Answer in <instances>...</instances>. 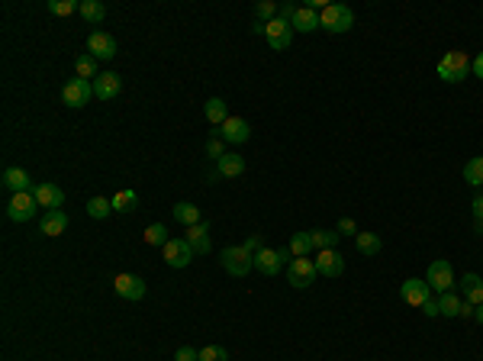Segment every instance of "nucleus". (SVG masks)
Segmentation results:
<instances>
[{"instance_id":"f257e3e1","label":"nucleus","mask_w":483,"mask_h":361,"mask_svg":"<svg viewBox=\"0 0 483 361\" xmlns=\"http://www.w3.org/2000/svg\"><path fill=\"white\" fill-rule=\"evenodd\" d=\"M351 26H355V10L348 3H329L319 13V29H325V33L342 36V33H348Z\"/></svg>"},{"instance_id":"f03ea898","label":"nucleus","mask_w":483,"mask_h":361,"mask_svg":"<svg viewBox=\"0 0 483 361\" xmlns=\"http://www.w3.org/2000/svg\"><path fill=\"white\" fill-rule=\"evenodd\" d=\"M470 55H467V52H445V59L438 61V68H435V71H438V78H442L445 84H461V81H464L467 78V71H470Z\"/></svg>"},{"instance_id":"7ed1b4c3","label":"nucleus","mask_w":483,"mask_h":361,"mask_svg":"<svg viewBox=\"0 0 483 361\" xmlns=\"http://www.w3.org/2000/svg\"><path fill=\"white\" fill-rule=\"evenodd\" d=\"M219 261H223L225 274H232V277H245L255 268V255L245 245H229V249H223V258Z\"/></svg>"},{"instance_id":"20e7f679","label":"nucleus","mask_w":483,"mask_h":361,"mask_svg":"<svg viewBox=\"0 0 483 361\" xmlns=\"http://www.w3.org/2000/svg\"><path fill=\"white\" fill-rule=\"evenodd\" d=\"M425 284L432 287V290H438V294H448V290H454V268H451V261L448 258H435L432 265H429Z\"/></svg>"},{"instance_id":"39448f33","label":"nucleus","mask_w":483,"mask_h":361,"mask_svg":"<svg viewBox=\"0 0 483 361\" xmlns=\"http://www.w3.org/2000/svg\"><path fill=\"white\" fill-rule=\"evenodd\" d=\"M290 261H293L290 249H261V252L255 255V271L274 277L277 271H281L283 265H290Z\"/></svg>"},{"instance_id":"423d86ee","label":"nucleus","mask_w":483,"mask_h":361,"mask_svg":"<svg viewBox=\"0 0 483 361\" xmlns=\"http://www.w3.org/2000/svg\"><path fill=\"white\" fill-rule=\"evenodd\" d=\"M316 261L313 258H293L290 265H287V284L297 287V290H306L313 281H316Z\"/></svg>"},{"instance_id":"0eeeda50","label":"nucleus","mask_w":483,"mask_h":361,"mask_svg":"<svg viewBox=\"0 0 483 361\" xmlns=\"http://www.w3.org/2000/svg\"><path fill=\"white\" fill-rule=\"evenodd\" d=\"M61 101L68 103V107H87V103L94 101V81H84V78H71L65 87H61Z\"/></svg>"},{"instance_id":"6e6552de","label":"nucleus","mask_w":483,"mask_h":361,"mask_svg":"<svg viewBox=\"0 0 483 361\" xmlns=\"http://www.w3.org/2000/svg\"><path fill=\"white\" fill-rule=\"evenodd\" d=\"M36 210H39V203H36L33 191L13 193L7 203V219H13V223H29L36 216Z\"/></svg>"},{"instance_id":"1a4fd4ad","label":"nucleus","mask_w":483,"mask_h":361,"mask_svg":"<svg viewBox=\"0 0 483 361\" xmlns=\"http://www.w3.org/2000/svg\"><path fill=\"white\" fill-rule=\"evenodd\" d=\"M213 135H219V139L229 142V145H242V142H248L251 139V123L248 119H242V117H229L219 129H213Z\"/></svg>"},{"instance_id":"9d476101","label":"nucleus","mask_w":483,"mask_h":361,"mask_svg":"<svg viewBox=\"0 0 483 361\" xmlns=\"http://www.w3.org/2000/svg\"><path fill=\"white\" fill-rule=\"evenodd\" d=\"M161 255H165V261L171 265V268H187V265L197 258L187 239H168L165 249H161Z\"/></svg>"},{"instance_id":"9b49d317","label":"nucleus","mask_w":483,"mask_h":361,"mask_svg":"<svg viewBox=\"0 0 483 361\" xmlns=\"http://www.w3.org/2000/svg\"><path fill=\"white\" fill-rule=\"evenodd\" d=\"M265 39H267V45H271L274 52L290 49V43H293V26L283 23L281 17L271 20V23H265Z\"/></svg>"},{"instance_id":"f8f14e48","label":"nucleus","mask_w":483,"mask_h":361,"mask_svg":"<svg viewBox=\"0 0 483 361\" xmlns=\"http://www.w3.org/2000/svg\"><path fill=\"white\" fill-rule=\"evenodd\" d=\"M113 290H117L123 300H142V297L149 294V284H145V277H139V274H117Z\"/></svg>"},{"instance_id":"ddd939ff","label":"nucleus","mask_w":483,"mask_h":361,"mask_svg":"<svg viewBox=\"0 0 483 361\" xmlns=\"http://www.w3.org/2000/svg\"><path fill=\"white\" fill-rule=\"evenodd\" d=\"M87 52H91L97 61H110L117 55V39L110 33H103V29H94V33L87 36Z\"/></svg>"},{"instance_id":"4468645a","label":"nucleus","mask_w":483,"mask_h":361,"mask_svg":"<svg viewBox=\"0 0 483 361\" xmlns=\"http://www.w3.org/2000/svg\"><path fill=\"white\" fill-rule=\"evenodd\" d=\"M123 94V78L117 71H101V78L94 81V97L97 101H117Z\"/></svg>"},{"instance_id":"2eb2a0df","label":"nucleus","mask_w":483,"mask_h":361,"mask_svg":"<svg viewBox=\"0 0 483 361\" xmlns=\"http://www.w3.org/2000/svg\"><path fill=\"white\" fill-rule=\"evenodd\" d=\"M33 197L39 207L45 210H61V203H65V191L59 184H52V181H42V184L33 187Z\"/></svg>"},{"instance_id":"dca6fc26","label":"nucleus","mask_w":483,"mask_h":361,"mask_svg":"<svg viewBox=\"0 0 483 361\" xmlns=\"http://www.w3.org/2000/svg\"><path fill=\"white\" fill-rule=\"evenodd\" d=\"M316 271L325 277H342L345 274V258L339 255V249H322V252H316Z\"/></svg>"},{"instance_id":"f3484780","label":"nucleus","mask_w":483,"mask_h":361,"mask_svg":"<svg viewBox=\"0 0 483 361\" xmlns=\"http://www.w3.org/2000/svg\"><path fill=\"white\" fill-rule=\"evenodd\" d=\"M438 307H442V316H451V319L474 316V310H477V307H470V303H467L461 294H454V290H448V294L438 297Z\"/></svg>"},{"instance_id":"a211bd4d","label":"nucleus","mask_w":483,"mask_h":361,"mask_svg":"<svg viewBox=\"0 0 483 361\" xmlns=\"http://www.w3.org/2000/svg\"><path fill=\"white\" fill-rule=\"evenodd\" d=\"M400 297L409 303V307H419V310H422V303L432 297V287L425 284L422 277H409L406 284L400 287Z\"/></svg>"},{"instance_id":"6ab92c4d","label":"nucleus","mask_w":483,"mask_h":361,"mask_svg":"<svg viewBox=\"0 0 483 361\" xmlns=\"http://www.w3.org/2000/svg\"><path fill=\"white\" fill-rule=\"evenodd\" d=\"M458 287H461V297H464L470 307H480V303H483V277L480 274L467 271V274L458 281Z\"/></svg>"},{"instance_id":"aec40b11","label":"nucleus","mask_w":483,"mask_h":361,"mask_svg":"<svg viewBox=\"0 0 483 361\" xmlns=\"http://www.w3.org/2000/svg\"><path fill=\"white\" fill-rule=\"evenodd\" d=\"M187 242H191L193 255H207L213 245H209V223H197V226H187V235H184Z\"/></svg>"},{"instance_id":"412c9836","label":"nucleus","mask_w":483,"mask_h":361,"mask_svg":"<svg viewBox=\"0 0 483 361\" xmlns=\"http://www.w3.org/2000/svg\"><path fill=\"white\" fill-rule=\"evenodd\" d=\"M293 33H313V29H319V10L309 7V3H303V7H297V17H293Z\"/></svg>"},{"instance_id":"4be33fe9","label":"nucleus","mask_w":483,"mask_h":361,"mask_svg":"<svg viewBox=\"0 0 483 361\" xmlns=\"http://www.w3.org/2000/svg\"><path fill=\"white\" fill-rule=\"evenodd\" d=\"M65 229H68V213L65 210H45V216H42V223H39V233L61 235Z\"/></svg>"},{"instance_id":"5701e85b","label":"nucleus","mask_w":483,"mask_h":361,"mask_svg":"<svg viewBox=\"0 0 483 361\" xmlns=\"http://www.w3.org/2000/svg\"><path fill=\"white\" fill-rule=\"evenodd\" d=\"M216 171H219V177H242L245 175V159L235 155V152H225L223 159L216 161Z\"/></svg>"},{"instance_id":"b1692460","label":"nucleus","mask_w":483,"mask_h":361,"mask_svg":"<svg viewBox=\"0 0 483 361\" xmlns=\"http://www.w3.org/2000/svg\"><path fill=\"white\" fill-rule=\"evenodd\" d=\"M3 187H7L10 193H23V191H33V181H29V175H26L23 168H7L3 171Z\"/></svg>"},{"instance_id":"393cba45","label":"nucleus","mask_w":483,"mask_h":361,"mask_svg":"<svg viewBox=\"0 0 483 361\" xmlns=\"http://www.w3.org/2000/svg\"><path fill=\"white\" fill-rule=\"evenodd\" d=\"M355 249H358L364 258H374V255H380L383 239L377 233H358V235H355Z\"/></svg>"},{"instance_id":"a878e982","label":"nucleus","mask_w":483,"mask_h":361,"mask_svg":"<svg viewBox=\"0 0 483 361\" xmlns=\"http://www.w3.org/2000/svg\"><path fill=\"white\" fill-rule=\"evenodd\" d=\"M203 113H207V119L219 129V126L225 123V119H229V103H225L223 97H209L207 107H203Z\"/></svg>"},{"instance_id":"bb28decb","label":"nucleus","mask_w":483,"mask_h":361,"mask_svg":"<svg viewBox=\"0 0 483 361\" xmlns=\"http://www.w3.org/2000/svg\"><path fill=\"white\" fill-rule=\"evenodd\" d=\"M75 71H77V78H84V81H97V78H101V71H97V59H94L91 52L77 55V59H75Z\"/></svg>"},{"instance_id":"cd10ccee","label":"nucleus","mask_w":483,"mask_h":361,"mask_svg":"<svg viewBox=\"0 0 483 361\" xmlns=\"http://www.w3.org/2000/svg\"><path fill=\"white\" fill-rule=\"evenodd\" d=\"M287 249H290L293 258H309V252H313V235L309 233H293Z\"/></svg>"},{"instance_id":"c85d7f7f","label":"nucleus","mask_w":483,"mask_h":361,"mask_svg":"<svg viewBox=\"0 0 483 361\" xmlns=\"http://www.w3.org/2000/svg\"><path fill=\"white\" fill-rule=\"evenodd\" d=\"M174 219L177 223H184V226H197V223H203L200 219V207H193V203H174Z\"/></svg>"},{"instance_id":"c756f323","label":"nucleus","mask_w":483,"mask_h":361,"mask_svg":"<svg viewBox=\"0 0 483 361\" xmlns=\"http://www.w3.org/2000/svg\"><path fill=\"white\" fill-rule=\"evenodd\" d=\"M309 235H313V249H316V252H322V249H335L339 239H342L335 229H309Z\"/></svg>"},{"instance_id":"7c9ffc66","label":"nucleus","mask_w":483,"mask_h":361,"mask_svg":"<svg viewBox=\"0 0 483 361\" xmlns=\"http://www.w3.org/2000/svg\"><path fill=\"white\" fill-rule=\"evenodd\" d=\"M464 181L470 187H477V191L483 187V155H474V159L464 165Z\"/></svg>"},{"instance_id":"2f4dec72","label":"nucleus","mask_w":483,"mask_h":361,"mask_svg":"<svg viewBox=\"0 0 483 361\" xmlns=\"http://www.w3.org/2000/svg\"><path fill=\"white\" fill-rule=\"evenodd\" d=\"M81 17L87 20V23H101L103 17H107V7H103L101 0H81Z\"/></svg>"},{"instance_id":"473e14b6","label":"nucleus","mask_w":483,"mask_h":361,"mask_svg":"<svg viewBox=\"0 0 483 361\" xmlns=\"http://www.w3.org/2000/svg\"><path fill=\"white\" fill-rule=\"evenodd\" d=\"M139 207V193L135 191H119L113 197V213H133Z\"/></svg>"},{"instance_id":"72a5a7b5","label":"nucleus","mask_w":483,"mask_h":361,"mask_svg":"<svg viewBox=\"0 0 483 361\" xmlns=\"http://www.w3.org/2000/svg\"><path fill=\"white\" fill-rule=\"evenodd\" d=\"M110 213H113V200H107V197H91L87 200V216L91 219H107Z\"/></svg>"},{"instance_id":"f704fd0d","label":"nucleus","mask_w":483,"mask_h":361,"mask_svg":"<svg viewBox=\"0 0 483 361\" xmlns=\"http://www.w3.org/2000/svg\"><path fill=\"white\" fill-rule=\"evenodd\" d=\"M168 239H171V235H168L165 223H151V226L145 229V242H149V245H161V249H165Z\"/></svg>"},{"instance_id":"c9c22d12","label":"nucleus","mask_w":483,"mask_h":361,"mask_svg":"<svg viewBox=\"0 0 483 361\" xmlns=\"http://www.w3.org/2000/svg\"><path fill=\"white\" fill-rule=\"evenodd\" d=\"M49 10L55 17H71V13L81 10V3H77V0H49Z\"/></svg>"},{"instance_id":"e433bc0d","label":"nucleus","mask_w":483,"mask_h":361,"mask_svg":"<svg viewBox=\"0 0 483 361\" xmlns=\"http://www.w3.org/2000/svg\"><path fill=\"white\" fill-rule=\"evenodd\" d=\"M277 3H271V0H261L258 7H255V17H258V23H271V20H277Z\"/></svg>"},{"instance_id":"4c0bfd02","label":"nucleus","mask_w":483,"mask_h":361,"mask_svg":"<svg viewBox=\"0 0 483 361\" xmlns=\"http://www.w3.org/2000/svg\"><path fill=\"white\" fill-rule=\"evenodd\" d=\"M200 361H229V352L223 345H207V348H200Z\"/></svg>"},{"instance_id":"58836bf2","label":"nucleus","mask_w":483,"mask_h":361,"mask_svg":"<svg viewBox=\"0 0 483 361\" xmlns=\"http://www.w3.org/2000/svg\"><path fill=\"white\" fill-rule=\"evenodd\" d=\"M207 155H209L213 161H219V159L225 155V142L219 139V135H209V142H207Z\"/></svg>"},{"instance_id":"ea45409f","label":"nucleus","mask_w":483,"mask_h":361,"mask_svg":"<svg viewBox=\"0 0 483 361\" xmlns=\"http://www.w3.org/2000/svg\"><path fill=\"white\" fill-rule=\"evenodd\" d=\"M474 233L483 235V191L474 197Z\"/></svg>"},{"instance_id":"a19ab883","label":"nucleus","mask_w":483,"mask_h":361,"mask_svg":"<svg viewBox=\"0 0 483 361\" xmlns=\"http://www.w3.org/2000/svg\"><path fill=\"white\" fill-rule=\"evenodd\" d=\"M335 233L339 235H358V223H355L351 216H342L339 219V226H335Z\"/></svg>"},{"instance_id":"79ce46f5","label":"nucleus","mask_w":483,"mask_h":361,"mask_svg":"<svg viewBox=\"0 0 483 361\" xmlns=\"http://www.w3.org/2000/svg\"><path fill=\"white\" fill-rule=\"evenodd\" d=\"M174 361H200V352L191 348V345H181V348L174 352Z\"/></svg>"},{"instance_id":"37998d69","label":"nucleus","mask_w":483,"mask_h":361,"mask_svg":"<svg viewBox=\"0 0 483 361\" xmlns=\"http://www.w3.org/2000/svg\"><path fill=\"white\" fill-rule=\"evenodd\" d=\"M422 313L429 319H438V316H442V307H438V300H435V297H429V300L422 303Z\"/></svg>"},{"instance_id":"c03bdc74","label":"nucleus","mask_w":483,"mask_h":361,"mask_svg":"<svg viewBox=\"0 0 483 361\" xmlns=\"http://www.w3.org/2000/svg\"><path fill=\"white\" fill-rule=\"evenodd\" d=\"M242 245H245V249H248L251 255H258L261 249H265V239H261V235L255 233V235H248V239H245V242H242Z\"/></svg>"},{"instance_id":"a18cd8bd","label":"nucleus","mask_w":483,"mask_h":361,"mask_svg":"<svg viewBox=\"0 0 483 361\" xmlns=\"http://www.w3.org/2000/svg\"><path fill=\"white\" fill-rule=\"evenodd\" d=\"M277 17H281L283 23H293V17H297V3H281Z\"/></svg>"},{"instance_id":"49530a36","label":"nucleus","mask_w":483,"mask_h":361,"mask_svg":"<svg viewBox=\"0 0 483 361\" xmlns=\"http://www.w3.org/2000/svg\"><path fill=\"white\" fill-rule=\"evenodd\" d=\"M470 71H474V75L483 81V52H480V55H477L474 61H470Z\"/></svg>"},{"instance_id":"de8ad7c7","label":"nucleus","mask_w":483,"mask_h":361,"mask_svg":"<svg viewBox=\"0 0 483 361\" xmlns=\"http://www.w3.org/2000/svg\"><path fill=\"white\" fill-rule=\"evenodd\" d=\"M251 33H255V36H265V23H258V20H255V23H251Z\"/></svg>"},{"instance_id":"09e8293b","label":"nucleus","mask_w":483,"mask_h":361,"mask_svg":"<svg viewBox=\"0 0 483 361\" xmlns=\"http://www.w3.org/2000/svg\"><path fill=\"white\" fill-rule=\"evenodd\" d=\"M474 319H477V323H480V326H483V303H480V307H477V310H474Z\"/></svg>"}]
</instances>
